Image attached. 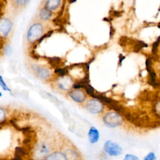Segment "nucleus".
Listing matches in <instances>:
<instances>
[{"instance_id":"8","label":"nucleus","mask_w":160,"mask_h":160,"mask_svg":"<svg viewBox=\"0 0 160 160\" xmlns=\"http://www.w3.org/2000/svg\"><path fill=\"white\" fill-rule=\"evenodd\" d=\"M61 1L59 0H54V1H46L44 8L47 9L49 11H53L58 8L60 5Z\"/></svg>"},{"instance_id":"10","label":"nucleus","mask_w":160,"mask_h":160,"mask_svg":"<svg viewBox=\"0 0 160 160\" xmlns=\"http://www.w3.org/2000/svg\"><path fill=\"white\" fill-rule=\"evenodd\" d=\"M107 106L109 108H110L111 109H113V110L116 111V112H119L122 115H123L124 113L126 111L125 110L124 108L122 106L119 104L118 102H114V103H112V104H108Z\"/></svg>"},{"instance_id":"26","label":"nucleus","mask_w":160,"mask_h":160,"mask_svg":"<svg viewBox=\"0 0 160 160\" xmlns=\"http://www.w3.org/2000/svg\"><path fill=\"white\" fill-rule=\"evenodd\" d=\"M125 58H126V57L124 56H122V54H119V64H120V66L122 65V61H123V60H124Z\"/></svg>"},{"instance_id":"6","label":"nucleus","mask_w":160,"mask_h":160,"mask_svg":"<svg viewBox=\"0 0 160 160\" xmlns=\"http://www.w3.org/2000/svg\"><path fill=\"white\" fill-rule=\"evenodd\" d=\"M89 141L91 144L96 143L99 140V133L98 130L94 127H91L88 132Z\"/></svg>"},{"instance_id":"13","label":"nucleus","mask_w":160,"mask_h":160,"mask_svg":"<svg viewBox=\"0 0 160 160\" xmlns=\"http://www.w3.org/2000/svg\"><path fill=\"white\" fill-rule=\"evenodd\" d=\"M48 61L52 67L57 69V68H59L61 60V58L59 57H51V58H49Z\"/></svg>"},{"instance_id":"1","label":"nucleus","mask_w":160,"mask_h":160,"mask_svg":"<svg viewBox=\"0 0 160 160\" xmlns=\"http://www.w3.org/2000/svg\"><path fill=\"white\" fill-rule=\"evenodd\" d=\"M104 149L109 156H119L122 153L121 148L118 144L110 140H108L105 142Z\"/></svg>"},{"instance_id":"4","label":"nucleus","mask_w":160,"mask_h":160,"mask_svg":"<svg viewBox=\"0 0 160 160\" xmlns=\"http://www.w3.org/2000/svg\"><path fill=\"white\" fill-rule=\"evenodd\" d=\"M43 31V28L40 24H36V31H34L32 27L29 29L28 34V39L30 42H34V34H36L37 38H38L39 36H41V34H42Z\"/></svg>"},{"instance_id":"19","label":"nucleus","mask_w":160,"mask_h":160,"mask_svg":"<svg viewBox=\"0 0 160 160\" xmlns=\"http://www.w3.org/2000/svg\"><path fill=\"white\" fill-rule=\"evenodd\" d=\"M151 61L152 59L151 58H147L146 60V70L149 72L151 71H152V68H151Z\"/></svg>"},{"instance_id":"11","label":"nucleus","mask_w":160,"mask_h":160,"mask_svg":"<svg viewBox=\"0 0 160 160\" xmlns=\"http://www.w3.org/2000/svg\"><path fill=\"white\" fill-rule=\"evenodd\" d=\"M45 160H66V159L63 153L57 152L49 155Z\"/></svg>"},{"instance_id":"28","label":"nucleus","mask_w":160,"mask_h":160,"mask_svg":"<svg viewBox=\"0 0 160 160\" xmlns=\"http://www.w3.org/2000/svg\"><path fill=\"white\" fill-rule=\"evenodd\" d=\"M1 95H2V94H1V92H0V97L1 96Z\"/></svg>"},{"instance_id":"12","label":"nucleus","mask_w":160,"mask_h":160,"mask_svg":"<svg viewBox=\"0 0 160 160\" xmlns=\"http://www.w3.org/2000/svg\"><path fill=\"white\" fill-rule=\"evenodd\" d=\"M134 51L136 52H139L143 48L148 47V44L141 40H134Z\"/></svg>"},{"instance_id":"20","label":"nucleus","mask_w":160,"mask_h":160,"mask_svg":"<svg viewBox=\"0 0 160 160\" xmlns=\"http://www.w3.org/2000/svg\"><path fill=\"white\" fill-rule=\"evenodd\" d=\"M156 155L154 152H151L148 153L144 158V160H156Z\"/></svg>"},{"instance_id":"2","label":"nucleus","mask_w":160,"mask_h":160,"mask_svg":"<svg viewBox=\"0 0 160 160\" xmlns=\"http://www.w3.org/2000/svg\"><path fill=\"white\" fill-rule=\"evenodd\" d=\"M104 118L111 119V120L104 121V124L109 128H114V127L118 126L121 124L122 121L121 116L118 113H115V112H109L107 114L104 116Z\"/></svg>"},{"instance_id":"23","label":"nucleus","mask_w":160,"mask_h":160,"mask_svg":"<svg viewBox=\"0 0 160 160\" xmlns=\"http://www.w3.org/2000/svg\"><path fill=\"white\" fill-rule=\"evenodd\" d=\"M112 15L114 16H120L121 15V13L120 11H112Z\"/></svg>"},{"instance_id":"21","label":"nucleus","mask_w":160,"mask_h":160,"mask_svg":"<svg viewBox=\"0 0 160 160\" xmlns=\"http://www.w3.org/2000/svg\"><path fill=\"white\" fill-rule=\"evenodd\" d=\"M0 86L4 90V91H11L10 89L6 86V83L4 82L3 79H2V78L0 76Z\"/></svg>"},{"instance_id":"27","label":"nucleus","mask_w":160,"mask_h":160,"mask_svg":"<svg viewBox=\"0 0 160 160\" xmlns=\"http://www.w3.org/2000/svg\"><path fill=\"white\" fill-rule=\"evenodd\" d=\"M76 2V1H69V3H73V2Z\"/></svg>"},{"instance_id":"14","label":"nucleus","mask_w":160,"mask_h":160,"mask_svg":"<svg viewBox=\"0 0 160 160\" xmlns=\"http://www.w3.org/2000/svg\"><path fill=\"white\" fill-rule=\"evenodd\" d=\"M51 16V12L46 8L42 9L39 12V17L42 20H48Z\"/></svg>"},{"instance_id":"16","label":"nucleus","mask_w":160,"mask_h":160,"mask_svg":"<svg viewBox=\"0 0 160 160\" xmlns=\"http://www.w3.org/2000/svg\"><path fill=\"white\" fill-rule=\"evenodd\" d=\"M54 73L61 77H64L68 73V69L67 68H59L55 69Z\"/></svg>"},{"instance_id":"5","label":"nucleus","mask_w":160,"mask_h":160,"mask_svg":"<svg viewBox=\"0 0 160 160\" xmlns=\"http://www.w3.org/2000/svg\"><path fill=\"white\" fill-rule=\"evenodd\" d=\"M69 96L74 101L78 102H82L86 98L84 92L79 89H76L74 91H71V92H69Z\"/></svg>"},{"instance_id":"18","label":"nucleus","mask_w":160,"mask_h":160,"mask_svg":"<svg viewBox=\"0 0 160 160\" xmlns=\"http://www.w3.org/2000/svg\"><path fill=\"white\" fill-rule=\"evenodd\" d=\"M53 31L52 30H51V31H48L46 34H45L44 35H43L42 36H41L39 39H38V44H39L45 38H49V37H50L52 34V33H53Z\"/></svg>"},{"instance_id":"7","label":"nucleus","mask_w":160,"mask_h":160,"mask_svg":"<svg viewBox=\"0 0 160 160\" xmlns=\"http://www.w3.org/2000/svg\"><path fill=\"white\" fill-rule=\"evenodd\" d=\"M32 68L39 76V77L42 79H47L49 76V71L44 68L34 65L32 66Z\"/></svg>"},{"instance_id":"15","label":"nucleus","mask_w":160,"mask_h":160,"mask_svg":"<svg viewBox=\"0 0 160 160\" xmlns=\"http://www.w3.org/2000/svg\"><path fill=\"white\" fill-rule=\"evenodd\" d=\"M66 160H75L78 156L76 152L72 150H68L65 154H64Z\"/></svg>"},{"instance_id":"25","label":"nucleus","mask_w":160,"mask_h":160,"mask_svg":"<svg viewBox=\"0 0 160 160\" xmlns=\"http://www.w3.org/2000/svg\"><path fill=\"white\" fill-rule=\"evenodd\" d=\"M15 2L18 4L19 5H24V4L28 3L29 2V1H15Z\"/></svg>"},{"instance_id":"3","label":"nucleus","mask_w":160,"mask_h":160,"mask_svg":"<svg viewBox=\"0 0 160 160\" xmlns=\"http://www.w3.org/2000/svg\"><path fill=\"white\" fill-rule=\"evenodd\" d=\"M49 151V147L46 144L42 143L38 146L36 150L35 151L34 156L37 159H42V158L46 157Z\"/></svg>"},{"instance_id":"9","label":"nucleus","mask_w":160,"mask_h":160,"mask_svg":"<svg viewBox=\"0 0 160 160\" xmlns=\"http://www.w3.org/2000/svg\"><path fill=\"white\" fill-rule=\"evenodd\" d=\"M101 102H99L96 106H92L90 104H89L88 102L87 103V106H86V108L88 109V110L91 112V113H93V114H95V113H98L103 108V106L102 104L101 103Z\"/></svg>"},{"instance_id":"22","label":"nucleus","mask_w":160,"mask_h":160,"mask_svg":"<svg viewBox=\"0 0 160 160\" xmlns=\"http://www.w3.org/2000/svg\"><path fill=\"white\" fill-rule=\"evenodd\" d=\"M124 160H139L138 158L134 155L128 154L125 156Z\"/></svg>"},{"instance_id":"24","label":"nucleus","mask_w":160,"mask_h":160,"mask_svg":"<svg viewBox=\"0 0 160 160\" xmlns=\"http://www.w3.org/2000/svg\"><path fill=\"white\" fill-rule=\"evenodd\" d=\"M114 32H115V30H114V29L113 28V27L111 25V26H110V32H109V36H110V38H112V36H113V34H114Z\"/></svg>"},{"instance_id":"17","label":"nucleus","mask_w":160,"mask_h":160,"mask_svg":"<svg viewBox=\"0 0 160 160\" xmlns=\"http://www.w3.org/2000/svg\"><path fill=\"white\" fill-rule=\"evenodd\" d=\"M159 36L157 40L152 44V55H156L157 51H158V46H159Z\"/></svg>"}]
</instances>
